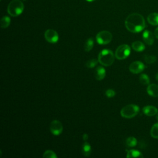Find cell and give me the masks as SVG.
Returning <instances> with one entry per match:
<instances>
[{
    "label": "cell",
    "mask_w": 158,
    "mask_h": 158,
    "mask_svg": "<svg viewBox=\"0 0 158 158\" xmlns=\"http://www.w3.org/2000/svg\"><path fill=\"white\" fill-rule=\"evenodd\" d=\"M147 92L149 95L152 97H158V85L156 84H150L147 88Z\"/></svg>",
    "instance_id": "cell-13"
},
{
    "label": "cell",
    "mask_w": 158,
    "mask_h": 158,
    "mask_svg": "<svg viewBox=\"0 0 158 158\" xmlns=\"http://www.w3.org/2000/svg\"><path fill=\"white\" fill-rule=\"evenodd\" d=\"M23 9V3L20 0H12L7 6V12L12 17H17L20 15Z\"/></svg>",
    "instance_id": "cell-3"
},
{
    "label": "cell",
    "mask_w": 158,
    "mask_h": 158,
    "mask_svg": "<svg viewBox=\"0 0 158 158\" xmlns=\"http://www.w3.org/2000/svg\"><path fill=\"white\" fill-rule=\"evenodd\" d=\"M156 119L158 120V112H157V114L156 115Z\"/></svg>",
    "instance_id": "cell-30"
},
{
    "label": "cell",
    "mask_w": 158,
    "mask_h": 158,
    "mask_svg": "<svg viewBox=\"0 0 158 158\" xmlns=\"http://www.w3.org/2000/svg\"><path fill=\"white\" fill-rule=\"evenodd\" d=\"M81 152L84 156L88 157L91 153V147L89 143L85 142L81 147Z\"/></svg>",
    "instance_id": "cell-15"
},
{
    "label": "cell",
    "mask_w": 158,
    "mask_h": 158,
    "mask_svg": "<svg viewBox=\"0 0 158 158\" xmlns=\"http://www.w3.org/2000/svg\"><path fill=\"white\" fill-rule=\"evenodd\" d=\"M86 1H88V2H92V1H94L95 0H86Z\"/></svg>",
    "instance_id": "cell-31"
},
{
    "label": "cell",
    "mask_w": 158,
    "mask_h": 158,
    "mask_svg": "<svg viewBox=\"0 0 158 158\" xmlns=\"http://www.w3.org/2000/svg\"><path fill=\"white\" fill-rule=\"evenodd\" d=\"M97 43L101 45H105L109 43L112 39V35L107 30L101 31L96 36Z\"/></svg>",
    "instance_id": "cell-6"
},
{
    "label": "cell",
    "mask_w": 158,
    "mask_h": 158,
    "mask_svg": "<svg viewBox=\"0 0 158 158\" xmlns=\"http://www.w3.org/2000/svg\"><path fill=\"white\" fill-rule=\"evenodd\" d=\"M98 62V59L97 60L96 59H91L86 62V66L88 68H93L97 65Z\"/></svg>",
    "instance_id": "cell-25"
},
{
    "label": "cell",
    "mask_w": 158,
    "mask_h": 158,
    "mask_svg": "<svg viewBox=\"0 0 158 158\" xmlns=\"http://www.w3.org/2000/svg\"><path fill=\"white\" fill-rule=\"evenodd\" d=\"M126 144L129 147H134L137 144V140L135 137H128L126 139Z\"/></svg>",
    "instance_id": "cell-21"
},
{
    "label": "cell",
    "mask_w": 158,
    "mask_h": 158,
    "mask_svg": "<svg viewBox=\"0 0 158 158\" xmlns=\"http://www.w3.org/2000/svg\"><path fill=\"white\" fill-rule=\"evenodd\" d=\"M43 157L46 158H57V157L56 154L51 150H46L43 153Z\"/></svg>",
    "instance_id": "cell-23"
},
{
    "label": "cell",
    "mask_w": 158,
    "mask_h": 158,
    "mask_svg": "<svg viewBox=\"0 0 158 158\" xmlns=\"http://www.w3.org/2000/svg\"><path fill=\"white\" fill-rule=\"evenodd\" d=\"M139 81L141 84L143 85H148L149 83V77L145 74V73H143L141 74L139 76Z\"/></svg>",
    "instance_id": "cell-22"
},
{
    "label": "cell",
    "mask_w": 158,
    "mask_h": 158,
    "mask_svg": "<svg viewBox=\"0 0 158 158\" xmlns=\"http://www.w3.org/2000/svg\"><path fill=\"white\" fill-rule=\"evenodd\" d=\"M106 95L108 98H112L115 95V92L112 89H109L106 91Z\"/></svg>",
    "instance_id": "cell-26"
},
{
    "label": "cell",
    "mask_w": 158,
    "mask_h": 158,
    "mask_svg": "<svg viewBox=\"0 0 158 158\" xmlns=\"http://www.w3.org/2000/svg\"><path fill=\"white\" fill-rule=\"evenodd\" d=\"M130 51V47L128 44H121L116 49L115 56L118 60H123L129 56Z\"/></svg>",
    "instance_id": "cell-5"
},
{
    "label": "cell",
    "mask_w": 158,
    "mask_h": 158,
    "mask_svg": "<svg viewBox=\"0 0 158 158\" xmlns=\"http://www.w3.org/2000/svg\"><path fill=\"white\" fill-rule=\"evenodd\" d=\"M82 138L83 141H86L88 139V135L87 133H83L82 135Z\"/></svg>",
    "instance_id": "cell-27"
},
{
    "label": "cell",
    "mask_w": 158,
    "mask_h": 158,
    "mask_svg": "<svg viewBox=\"0 0 158 158\" xmlns=\"http://www.w3.org/2000/svg\"><path fill=\"white\" fill-rule=\"evenodd\" d=\"M106 72L104 67L101 66L98 67L94 71V76L97 80H102L106 77Z\"/></svg>",
    "instance_id": "cell-11"
},
{
    "label": "cell",
    "mask_w": 158,
    "mask_h": 158,
    "mask_svg": "<svg viewBox=\"0 0 158 158\" xmlns=\"http://www.w3.org/2000/svg\"><path fill=\"white\" fill-rule=\"evenodd\" d=\"M148 22L152 25H158V13H151L147 18Z\"/></svg>",
    "instance_id": "cell-14"
},
{
    "label": "cell",
    "mask_w": 158,
    "mask_h": 158,
    "mask_svg": "<svg viewBox=\"0 0 158 158\" xmlns=\"http://www.w3.org/2000/svg\"><path fill=\"white\" fill-rule=\"evenodd\" d=\"M44 38L48 42L56 43L59 40V35L56 30L53 29H48L44 32Z\"/></svg>",
    "instance_id": "cell-8"
},
{
    "label": "cell",
    "mask_w": 158,
    "mask_h": 158,
    "mask_svg": "<svg viewBox=\"0 0 158 158\" xmlns=\"http://www.w3.org/2000/svg\"><path fill=\"white\" fill-rule=\"evenodd\" d=\"M139 111V108L135 104H128L124 106L120 110V115L122 117L131 118L136 116Z\"/></svg>",
    "instance_id": "cell-4"
},
{
    "label": "cell",
    "mask_w": 158,
    "mask_h": 158,
    "mask_svg": "<svg viewBox=\"0 0 158 158\" xmlns=\"http://www.w3.org/2000/svg\"><path fill=\"white\" fill-rule=\"evenodd\" d=\"M143 39L148 45H152L154 41V35L149 30H145L143 33Z\"/></svg>",
    "instance_id": "cell-10"
},
{
    "label": "cell",
    "mask_w": 158,
    "mask_h": 158,
    "mask_svg": "<svg viewBox=\"0 0 158 158\" xmlns=\"http://www.w3.org/2000/svg\"><path fill=\"white\" fill-rule=\"evenodd\" d=\"M93 44H94V40L92 38H88L84 44V50L86 52H89L90 51L93 47Z\"/></svg>",
    "instance_id": "cell-18"
},
{
    "label": "cell",
    "mask_w": 158,
    "mask_h": 158,
    "mask_svg": "<svg viewBox=\"0 0 158 158\" xmlns=\"http://www.w3.org/2000/svg\"><path fill=\"white\" fill-rule=\"evenodd\" d=\"M125 25L129 31L138 33L144 29L146 23L143 15L138 13H133L126 18Z\"/></svg>",
    "instance_id": "cell-1"
},
{
    "label": "cell",
    "mask_w": 158,
    "mask_h": 158,
    "mask_svg": "<svg viewBox=\"0 0 158 158\" xmlns=\"http://www.w3.org/2000/svg\"><path fill=\"white\" fill-rule=\"evenodd\" d=\"M154 36L158 39V27H157L155 30H154Z\"/></svg>",
    "instance_id": "cell-28"
},
{
    "label": "cell",
    "mask_w": 158,
    "mask_h": 158,
    "mask_svg": "<svg viewBox=\"0 0 158 158\" xmlns=\"http://www.w3.org/2000/svg\"><path fill=\"white\" fill-rule=\"evenodd\" d=\"M145 68L143 62L140 61H135L131 63L129 66L130 71L133 73H141Z\"/></svg>",
    "instance_id": "cell-9"
},
{
    "label": "cell",
    "mask_w": 158,
    "mask_h": 158,
    "mask_svg": "<svg viewBox=\"0 0 158 158\" xmlns=\"http://www.w3.org/2000/svg\"><path fill=\"white\" fill-rule=\"evenodd\" d=\"M127 157L132 158V157H143V154L141 152L135 149H130L127 151Z\"/></svg>",
    "instance_id": "cell-17"
},
{
    "label": "cell",
    "mask_w": 158,
    "mask_h": 158,
    "mask_svg": "<svg viewBox=\"0 0 158 158\" xmlns=\"http://www.w3.org/2000/svg\"><path fill=\"white\" fill-rule=\"evenodd\" d=\"M151 135L152 138L158 139V122L152 125L151 129Z\"/></svg>",
    "instance_id": "cell-20"
},
{
    "label": "cell",
    "mask_w": 158,
    "mask_h": 158,
    "mask_svg": "<svg viewBox=\"0 0 158 158\" xmlns=\"http://www.w3.org/2000/svg\"><path fill=\"white\" fill-rule=\"evenodd\" d=\"M131 46H132V48L135 51H137V52H141L144 51V49H145L144 44L139 41H136L133 42L131 44Z\"/></svg>",
    "instance_id": "cell-16"
},
{
    "label": "cell",
    "mask_w": 158,
    "mask_h": 158,
    "mask_svg": "<svg viewBox=\"0 0 158 158\" xmlns=\"http://www.w3.org/2000/svg\"><path fill=\"white\" fill-rule=\"evenodd\" d=\"M49 130L52 135L56 136L59 135L63 131V125L59 120H54L50 123Z\"/></svg>",
    "instance_id": "cell-7"
},
{
    "label": "cell",
    "mask_w": 158,
    "mask_h": 158,
    "mask_svg": "<svg viewBox=\"0 0 158 158\" xmlns=\"http://www.w3.org/2000/svg\"><path fill=\"white\" fill-rule=\"evenodd\" d=\"M10 23V19L8 16H4L1 19L0 24L2 28H6L9 26Z\"/></svg>",
    "instance_id": "cell-19"
},
{
    "label": "cell",
    "mask_w": 158,
    "mask_h": 158,
    "mask_svg": "<svg viewBox=\"0 0 158 158\" xmlns=\"http://www.w3.org/2000/svg\"><path fill=\"white\" fill-rule=\"evenodd\" d=\"M143 113L148 116L156 115L158 112L157 109L152 106H146L143 108Z\"/></svg>",
    "instance_id": "cell-12"
},
{
    "label": "cell",
    "mask_w": 158,
    "mask_h": 158,
    "mask_svg": "<svg viewBox=\"0 0 158 158\" xmlns=\"http://www.w3.org/2000/svg\"><path fill=\"white\" fill-rule=\"evenodd\" d=\"M156 79L157 81H158V72L157 73V74L156 75Z\"/></svg>",
    "instance_id": "cell-29"
},
{
    "label": "cell",
    "mask_w": 158,
    "mask_h": 158,
    "mask_svg": "<svg viewBox=\"0 0 158 158\" xmlns=\"http://www.w3.org/2000/svg\"><path fill=\"white\" fill-rule=\"evenodd\" d=\"M115 57V55L111 50L108 49H104L99 53L98 59L101 65L108 67L114 63Z\"/></svg>",
    "instance_id": "cell-2"
},
{
    "label": "cell",
    "mask_w": 158,
    "mask_h": 158,
    "mask_svg": "<svg viewBox=\"0 0 158 158\" xmlns=\"http://www.w3.org/2000/svg\"><path fill=\"white\" fill-rule=\"evenodd\" d=\"M144 59L147 64H150L156 62V57L153 55H145L144 56Z\"/></svg>",
    "instance_id": "cell-24"
}]
</instances>
